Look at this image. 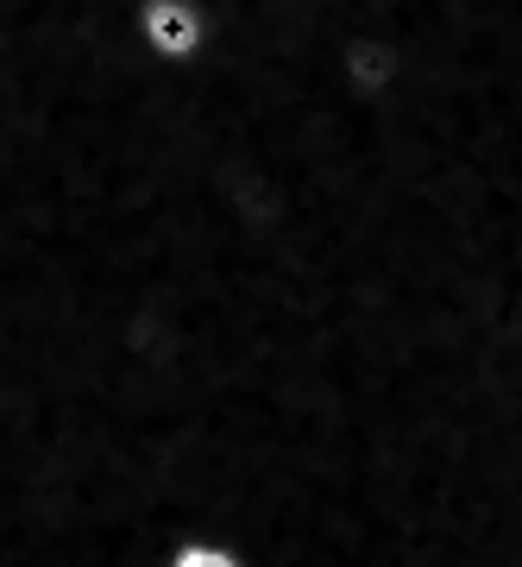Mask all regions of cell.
Masks as SVG:
<instances>
[{"mask_svg":"<svg viewBox=\"0 0 522 567\" xmlns=\"http://www.w3.org/2000/svg\"><path fill=\"white\" fill-rule=\"evenodd\" d=\"M164 567H246V561H240V555H233L227 543L189 536V543H177V548H170V561H164Z\"/></svg>","mask_w":522,"mask_h":567,"instance_id":"obj_1","label":"cell"}]
</instances>
